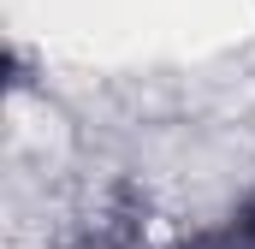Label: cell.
Wrapping results in <instances>:
<instances>
[{
  "label": "cell",
  "mask_w": 255,
  "mask_h": 249,
  "mask_svg": "<svg viewBox=\"0 0 255 249\" xmlns=\"http://www.w3.org/2000/svg\"><path fill=\"white\" fill-rule=\"evenodd\" d=\"M178 249H255V196L232 214V220H220L214 232H196L190 244H178Z\"/></svg>",
  "instance_id": "6da1fadb"
}]
</instances>
